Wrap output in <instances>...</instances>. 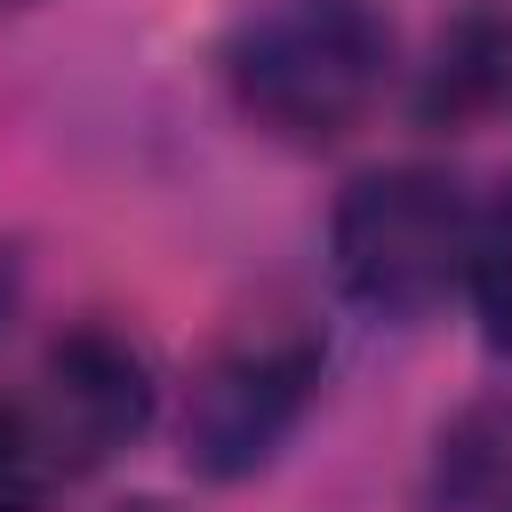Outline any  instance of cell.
Returning a JSON list of instances; mask_svg holds the SVG:
<instances>
[{
  "mask_svg": "<svg viewBox=\"0 0 512 512\" xmlns=\"http://www.w3.org/2000/svg\"><path fill=\"white\" fill-rule=\"evenodd\" d=\"M320 368H328V344L304 312H256V320H232L208 360L192 368V392H184V464L200 480H248L280 456V440L304 424L312 392H320Z\"/></svg>",
  "mask_w": 512,
  "mask_h": 512,
  "instance_id": "cell-3",
  "label": "cell"
},
{
  "mask_svg": "<svg viewBox=\"0 0 512 512\" xmlns=\"http://www.w3.org/2000/svg\"><path fill=\"white\" fill-rule=\"evenodd\" d=\"M8 8H32V0H0V16H8Z\"/></svg>",
  "mask_w": 512,
  "mask_h": 512,
  "instance_id": "cell-10",
  "label": "cell"
},
{
  "mask_svg": "<svg viewBox=\"0 0 512 512\" xmlns=\"http://www.w3.org/2000/svg\"><path fill=\"white\" fill-rule=\"evenodd\" d=\"M472 296H480V320H488V336L504 344L512 336V200L480 224V240H472Z\"/></svg>",
  "mask_w": 512,
  "mask_h": 512,
  "instance_id": "cell-8",
  "label": "cell"
},
{
  "mask_svg": "<svg viewBox=\"0 0 512 512\" xmlns=\"http://www.w3.org/2000/svg\"><path fill=\"white\" fill-rule=\"evenodd\" d=\"M504 104H512V8L464 0L416 72V120L424 128H472Z\"/></svg>",
  "mask_w": 512,
  "mask_h": 512,
  "instance_id": "cell-5",
  "label": "cell"
},
{
  "mask_svg": "<svg viewBox=\"0 0 512 512\" xmlns=\"http://www.w3.org/2000/svg\"><path fill=\"white\" fill-rule=\"evenodd\" d=\"M392 72V24L376 0H264L224 40L232 104L280 144H336L368 120Z\"/></svg>",
  "mask_w": 512,
  "mask_h": 512,
  "instance_id": "cell-1",
  "label": "cell"
},
{
  "mask_svg": "<svg viewBox=\"0 0 512 512\" xmlns=\"http://www.w3.org/2000/svg\"><path fill=\"white\" fill-rule=\"evenodd\" d=\"M160 408V384H152V360L120 336V328H64L40 360V384H32V416L40 432L56 440L64 472H96L112 464L128 440H144Z\"/></svg>",
  "mask_w": 512,
  "mask_h": 512,
  "instance_id": "cell-4",
  "label": "cell"
},
{
  "mask_svg": "<svg viewBox=\"0 0 512 512\" xmlns=\"http://www.w3.org/2000/svg\"><path fill=\"white\" fill-rule=\"evenodd\" d=\"M472 240H480V216L464 184L424 160L352 176L328 216L336 288L376 320H424L432 304H448V288L472 272Z\"/></svg>",
  "mask_w": 512,
  "mask_h": 512,
  "instance_id": "cell-2",
  "label": "cell"
},
{
  "mask_svg": "<svg viewBox=\"0 0 512 512\" xmlns=\"http://www.w3.org/2000/svg\"><path fill=\"white\" fill-rule=\"evenodd\" d=\"M56 488H72V472L40 432L32 400H0V512H48Z\"/></svg>",
  "mask_w": 512,
  "mask_h": 512,
  "instance_id": "cell-7",
  "label": "cell"
},
{
  "mask_svg": "<svg viewBox=\"0 0 512 512\" xmlns=\"http://www.w3.org/2000/svg\"><path fill=\"white\" fill-rule=\"evenodd\" d=\"M432 512H512V432L496 408H472L440 432Z\"/></svg>",
  "mask_w": 512,
  "mask_h": 512,
  "instance_id": "cell-6",
  "label": "cell"
},
{
  "mask_svg": "<svg viewBox=\"0 0 512 512\" xmlns=\"http://www.w3.org/2000/svg\"><path fill=\"white\" fill-rule=\"evenodd\" d=\"M112 512H176V504H160V496H128V504H112Z\"/></svg>",
  "mask_w": 512,
  "mask_h": 512,
  "instance_id": "cell-9",
  "label": "cell"
}]
</instances>
